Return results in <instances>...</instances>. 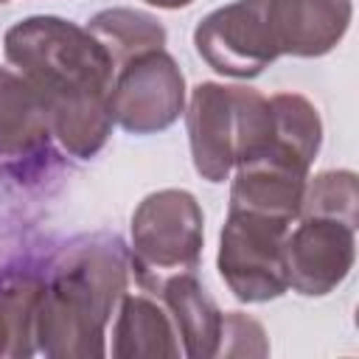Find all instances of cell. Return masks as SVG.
I'll use <instances>...</instances> for the list:
<instances>
[{
    "instance_id": "cell-1",
    "label": "cell",
    "mask_w": 359,
    "mask_h": 359,
    "mask_svg": "<svg viewBox=\"0 0 359 359\" xmlns=\"http://www.w3.org/2000/svg\"><path fill=\"white\" fill-rule=\"evenodd\" d=\"M6 53L25 70L59 140L79 157L93 154L112 118L109 50L65 20L36 17L8 31Z\"/></svg>"
},
{
    "instance_id": "cell-2",
    "label": "cell",
    "mask_w": 359,
    "mask_h": 359,
    "mask_svg": "<svg viewBox=\"0 0 359 359\" xmlns=\"http://www.w3.org/2000/svg\"><path fill=\"white\" fill-rule=\"evenodd\" d=\"M191 146L196 168L219 182L230 163L255 157L275 135L272 107L255 90L202 84L194 93L191 115Z\"/></svg>"
},
{
    "instance_id": "cell-3",
    "label": "cell",
    "mask_w": 359,
    "mask_h": 359,
    "mask_svg": "<svg viewBox=\"0 0 359 359\" xmlns=\"http://www.w3.org/2000/svg\"><path fill=\"white\" fill-rule=\"evenodd\" d=\"M283 230V219L230 210V222L222 233L219 266L238 297L264 300L280 294L286 286Z\"/></svg>"
},
{
    "instance_id": "cell-4",
    "label": "cell",
    "mask_w": 359,
    "mask_h": 359,
    "mask_svg": "<svg viewBox=\"0 0 359 359\" xmlns=\"http://www.w3.org/2000/svg\"><path fill=\"white\" fill-rule=\"evenodd\" d=\"M199 53L222 73L255 76L280 50L269 22V0H238L196 28Z\"/></svg>"
},
{
    "instance_id": "cell-5",
    "label": "cell",
    "mask_w": 359,
    "mask_h": 359,
    "mask_svg": "<svg viewBox=\"0 0 359 359\" xmlns=\"http://www.w3.org/2000/svg\"><path fill=\"white\" fill-rule=\"evenodd\" d=\"M140 272H188L196 264L202 241V216L196 202L182 191H163L149 196L132 224Z\"/></svg>"
},
{
    "instance_id": "cell-6",
    "label": "cell",
    "mask_w": 359,
    "mask_h": 359,
    "mask_svg": "<svg viewBox=\"0 0 359 359\" xmlns=\"http://www.w3.org/2000/svg\"><path fill=\"white\" fill-rule=\"evenodd\" d=\"M182 109V76L171 56L157 50L137 53L109 93V112L129 132L168 126Z\"/></svg>"
},
{
    "instance_id": "cell-7",
    "label": "cell",
    "mask_w": 359,
    "mask_h": 359,
    "mask_svg": "<svg viewBox=\"0 0 359 359\" xmlns=\"http://www.w3.org/2000/svg\"><path fill=\"white\" fill-rule=\"evenodd\" d=\"M351 224L331 219H309L286 241V275L306 294H320L337 283L351 264Z\"/></svg>"
},
{
    "instance_id": "cell-8",
    "label": "cell",
    "mask_w": 359,
    "mask_h": 359,
    "mask_svg": "<svg viewBox=\"0 0 359 359\" xmlns=\"http://www.w3.org/2000/svg\"><path fill=\"white\" fill-rule=\"evenodd\" d=\"M269 22L280 53H323L345 31L348 0H269Z\"/></svg>"
},
{
    "instance_id": "cell-9",
    "label": "cell",
    "mask_w": 359,
    "mask_h": 359,
    "mask_svg": "<svg viewBox=\"0 0 359 359\" xmlns=\"http://www.w3.org/2000/svg\"><path fill=\"white\" fill-rule=\"evenodd\" d=\"M48 132L45 107L31 84L0 70V149L20 154L42 143Z\"/></svg>"
},
{
    "instance_id": "cell-10",
    "label": "cell",
    "mask_w": 359,
    "mask_h": 359,
    "mask_svg": "<svg viewBox=\"0 0 359 359\" xmlns=\"http://www.w3.org/2000/svg\"><path fill=\"white\" fill-rule=\"evenodd\" d=\"M90 31L112 59H121L123 53L137 56L143 50H154L165 39L163 28L151 17L137 11H104L90 22Z\"/></svg>"
},
{
    "instance_id": "cell-11",
    "label": "cell",
    "mask_w": 359,
    "mask_h": 359,
    "mask_svg": "<svg viewBox=\"0 0 359 359\" xmlns=\"http://www.w3.org/2000/svg\"><path fill=\"white\" fill-rule=\"evenodd\" d=\"M149 3H154V6H168V8H174V6H185V3H191V0H149Z\"/></svg>"
},
{
    "instance_id": "cell-12",
    "label": "cell",
    "mask_w": 359,
    "mask_h": 359,
    "mask_svg": "<svg viewBox=\"0 0 359 359\" xmlns=\"http://www.w3.org/2000/svg\"><path fill=\"white\" fill-rule=\"evenodd\" d=\"M0 3H3V0H0Z\"/></svg>"
}]
</instances>
